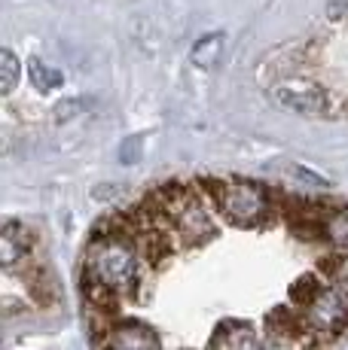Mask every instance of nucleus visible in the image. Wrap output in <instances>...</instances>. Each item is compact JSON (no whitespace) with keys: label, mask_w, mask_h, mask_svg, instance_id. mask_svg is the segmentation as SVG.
Instances as JSON below:
<instances>
[{"label":"nucleus","mask_w":348,"mask_h":350,"mask_svg":"<svg viewBox=\"0 0 348 350\" xmlns=\"http://www.w3.org/2000/svg\"><path fill=\"white\" fill-rule=\"evenodd\" d=\"M327 286H330V284H327V278H324L321 271H318V274H303V278H299L297 284L290 286V301H293V308L306 311V308H309Z\"/></svg>","instance_id":"1a4fd4ad"},{"label":"nucleus","mask_w":348,"mask_h":350,"mask_svg":"<svg viewBox=\"0 0 348 350\" xmlns=\"http://www.w3.org/2000/svg\"><path fill=\"white\" fill-rule=\"evenodd\" d=\"M18 73H22L18 58L12 55V49H3L0 52V92H3V95H12V89H16V83H18Z\"/></svg>","instance_id":"4468645a"},{"label":"nucleus","mask_w":348,"mask_h":350,"mask_svg":"<svg viewBox=\"0 0 348 350\" xmlns=\"http://www.w3.org/2000/svg\"><path fill=\"white\" fill-rule=\"evenodd\" d=\"M101 350H162V338L140 320H113L101 329Z\"/></svg>","instance_id":"20e7f679"},{"label":"nucleus","mask_w":348,"mask_h":350,"mask_svg":"<svg viewBox=\"0 0 348 350\" xmlns=\"http://www.w3.org/2000/svg\"><path fill=\"white\" fill-rule=\"evenodd\" d=\"M321 274L327 278V284L348 293V253H336L330 250L321 262Z\"/></svg>","instance_id":"9d476101"},{"label":"nucleus","mask_w":348,"mask_h":350,"mask_svg":"<svg viewBox=\"0 0 348 350\" xmlns=\"http://www.w3.org/2000/svg\"><path fill=\"white\" fill-rule=\"evenodd\" d=\"M208 350H266V345L257 338V332L251 326H245L238 320H226L214 332Z\"/></svg>","instance_id":"0eeeda50"},{"label":"nucleus","mask_w":348,"mask_h":350,"mask_svg":"<svg viewBox=\"0 0 348 350\" xmlns=\"http://www.w3.org/2000/svg\"><path fill=\"white\" fill-rule=\"evenodd\" d=\"M220 49H223V37H220V33H208V37H202L196 46H192V64L208 70V67L217 64Z\"/></svg>","instance_id":"f8f14e48"},{"label":"nucleus","mask_w":348,"mask_h":350,"mask_svg":"<svg viewBox=\"0 0 348 350\" xmlns=\"http://www.w3.org/2000/svg\"><path fill=\"white\" fill-rule=\"evenodd\" d=\"M327 247L336 253H348V207H330L324 223Z\"/></svg>","instance_id":"6e6552de"},{"label":"nucleus","mask_w":348,"mask_h":350,"mask_svg":"<svg viewBox=\"0 0 348 350\" xmlns=\"http://www.w3.org/2000/svg\"><path fill=\"white\" fill-rule=\"evenodd\" d=\"M150 265L135 247V241L123 232H95L83 253V274L98 280L119 299L135 295L147 280Z\"/></svg>","instance_id":"f257e3e1"},{"label":"nucleus","mask_w":348,"mask_h":350,"mask_svg":"<svg viewBox=\"0 0 348 350\" xmlns=\"http://www.w3.org/2000/svg\"><path fill=\"white\" fill-rule=\"evenodd\" d=\"M205 192L238 228H257L275 213V195L253 180H205Z\"/></svg>","instance_id":"f03ea898"},{"label":"nucleus","mask_w":348,"mask_h":350,"mask_svg":"<svg viewBox=\"0 0 348 350\" xmlns=\"http://www.w3.org/2000/svg\"><path fill=\"white\" fill-rule=\"evenodd\" d=\"M31 284H28V289H31V295L40 301V305H52V301H58V289H55V284H52V278L43 271V268H37L34 274H31Z\"/></svg>","instance_id":"ddd939ff"},{"label":"nucleus","mask_w":348,"mask_h":350,"mask_svg":"<svg viewBox=\"0 0 348 350\" xmlns=\"http://www.w3.org/2000/svg\"><path fill=\"white\" fill-rule=\"evenodd\" d=\"M303 314L321 338H336L348 326V293L336 286H327Z\"/></svg>","instance_id":"7ed1b4c3"},{"label":"nucleus","mask_w":348,"mask_h":350,"mask_svg":"<svg viewBox=\"0 0 348 350\" xmlns=\"http://www.w3.org/2000/svg\"><path fill=\"white\" fill-rule=\"evenodd\" d=\"M297 174H299V177H303V180H309V183H314V186H318V189H327V186H330V180L318 177V174L306 171V167H297Z\"/></svg>","instance_id":"dca6fc26"},{"label":"nucleus","mask_w":348,"mask_h":350,"mask_svg":"<svg viewBox=\"0 0 348 350\" xmlns=\"http://www.w3.org/2000/svg\"><path fill=\"white\" fill-rule=\"evenodd\" d=\"M31 232L16 219H6L3 232H0V262H3V271H16L18 262H25V256L31 253Z\"/></svg>","instance_id":"423d86ee"},{"label":"nucleus","mask_w":348,"mask_h":350,"mask_svg":"<svg viewBox=\"0 0 348 350\" xmlns=\"http://www.w3.org/2000/svg\"><path fill=\"white\" fill-rule=\"evenodd\" d=\"M138 159H140V137H132L129 144L119 146V161L123 165H135Z\"/></svg>","instance_id":"2eb2a0df"},{"label":"nucleus","mask_w":348,"mask_h":350,"mask_svg":"<svg viewBox=\"0 0 348 350\" xmlns=\"http://www.w3.org/2000/svg\"><path fill=\"white\" fill-rule=\"evenodd\" d=\"M275 98H278L281 107L299 113V116H327V113H330L327 92L318 89V85H312V83H299V79L278 83L275 85Z\"/></svg>","instance_id":"39448f33"},{"label":"nucleus","mask_w":348,"mask_h":350,"mask_svg":"<svg viewBox=\"0 0 348 350\" xmlns=\"http://www.w3.org/2000/svg\"><path fill=\"white\" fill-rule=\"evenodd\" d=\"M28 73H31V85H34L37 92H52V89H58V85L64 83L62 70L43 64L40 58H31V62H28Z\"/></svg>","instance_id":"9b49d317"}]
</instances>
